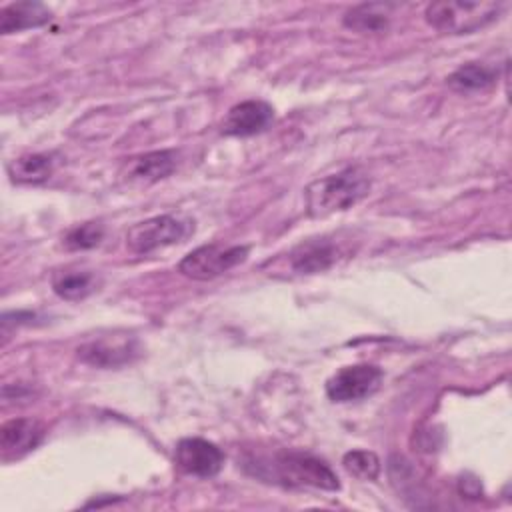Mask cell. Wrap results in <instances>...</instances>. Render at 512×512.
<instances>
[{
    "label": "cell",
    "instance_id": "obj_19",
    "mask_svg": "<svg viewBox=\"0 0 512 512\" xmlns=\"http://www.w3.org/2000/svg\"><path fill=\"white\" fill-rule=\"evenodd\" d=\"M102 238H104V226L100 222L92 220V222H84V224L68 230L64 236V246L68 250H88V248L98 246L102 242Z\"/></svg>",
    "mask_w": 512,
    "mask_h": 512
},
{
    "label": "cell",
    "instance_id": "obj_4",
    "mask_svg": "<svg viewBox=\"0 0 512 512\" xmlns=\"http://www.w3.org/2000/svg\"><path fill=\"white\" fill-rule=\"evenodd\" d=\"M248 252L250 248L240 244H234V246H224L218 242L204 244L194 248L180 260L178 272L192 280H212L232 270L234 266L242 264L248 258Z\"/></svg>",
    "mask_w": 512,
    "mask_h": 512
},
{
    "label": "cell",
    "instance_id": "obj_5",
    "mask_svg": "<svg viewBox=\"0 0 512 512\" xmlns=\"http://www.w3.org/2000/svg\"><path fill=\"white\" fill-rule=\"evenodd\" d=\"M188 234V222L172 214L152 216L128 228L126 246L134 254H150L158 248L172 246Z\"/></svg>",
    "mask_w": 512,
    "mask_h": 512
},
{
    "label": "cell",
    "instance_id": "obj_18",
    "mask_svg": "<svg viewBox=\"0 0 512 512\" xmlns=\"http://www.w3.org/2000/svg\"><path fill=\"white\" fill-rule=\"evenodd\" d=\"M342 464L348 474L360 480H376L380 474V458L370 450H350L344 454Z\"/></svg>",
    "mask_w": 512,
    "mask_h": 512
},
{
    "label": "cell",
    "instance_id": "obj_17",
    "mask_svg": "<svg viewBox=\"0 0 512 512\" xmlns=\"http://www.w3.org/2000/svg\"><path fill=\"white\" fill-rule=\"evenodd\" d=\"M496 80V70L482 62H466L448 76V86L456 92H476L492 86Z\"/></svg>",
    "mask_w": 512,
    "mask_h": 512
},
{
    "label": "cell",
    "instance_id": "obj_3",
    "mask_svg": "<svg viewBox=\"0 0 512 512\" xmlns=\"http://www.w3.org/2000/svg\"><path fill=\"white\" fill-rule=\"evenodd\" d=\"M502 10L498 2H464L444 0L428 4L426 22L446 34H470L494 22Z\"/></svg>",
    "mask_w": 512,
    "mask_h": 512
},
{
    "label": "cell",
    "instance_id": "obj_14",
    "mask_svg": "<svg viewBox=\"0 0 512 512\" xmlns=\"http://www.w3.org/2000/svg\"><path fill=\"white\" fill-rule=\"evenodd\" d=\"M392 8L394 4H388V2H364L348 8L342 18V24L362 34L384 32L388 28Z\"/></svg>",
    "mask_w": 512,
    "mask_h": 512
},
{
    "label": "cell",
    "instance_id": "obj_2",
    "mask_svg": "<svg viewBox=\"0 0 512 512\" xmlns=\"http://www.w3.org/2000/svg\"><path fill=\"white\" fill-rule=\"evenodd\" d=\"M368 190V174L358 166H348L306 186V212L312 218H326L334 212H344L358 204L368 194Z\"/></svg>",
    "mask_w": 512,
    "mask_h": 512
},
{
    "label": "cell",
    "instance_id": "obj_6",
    "mask_svg": "<svg viewBox=\"0 0 512 512\" xmlns=\"http://www.w3.org/2000/svg\"><path fill=\"white\" fill-rule=\"evenodd\" d=\"M382 370L374 364L344 366L326 380V396L334 402H354L380 388Z\"/></svg>",
    "mask_w": 512,
    "mask_h": 512
},
{
    "label": "cell",
    "instance_id": "obj_9",
    "mask_svg": "<svg viewBox=\"0 0 512 512\" xmlns=\"http://www.w3.org/2000/svg\"><path fill=\"white\" fill-rule=\"evenodd\" d=\"M274 120V108L264 100H244L232 106L222 122V134L226 136H254L270 126Z\"/></svg>",
    "mask_w": 512,
    "mask_h": 512
},
{
    "label": "cell",
    "instance_id": "obj_10",
    "mask_svg": "<svg viewBox=\"0 0 512 512\" xmlns=\"http://www.w3.org/2000/svg\"><path fill=\"white\" fill-rule=\"evenodd\" d=\"M44 436V428L32 418H12L0 428V448L4 460L20 458L34 450Z\"/></svg>",
    "mask_w": 512,
    "mask_h": 512
},
{
    "label": "cell",
    "instance_id": "obj_7",
    "mask_svg": "<svg viewBox=\"0 0 512 512\" xmlns=\"http://www.w3.org/2000/svg\"><path fill=\"white\" fill-rule=\"evenodd\" d=\"M174 464L192 476L212 478L222 470V450L204 438H182L174 450Z\"/></svg>",
    "mask_w": 512,
    "mask_h": 512
},
{
    "label": "cell",
    "instance_id": "obj_12",
    "mask_svg": "<svg viewBox=\"0 0 512 512\" xmlns=\"http://www.w3.org/2000/svg\"><path fill=\"white\" fill-rule=\"evenodd\" d=\"M176 168V152L174 150H154L140 156L130 158L124 164L122 176L128 182H144L152 184L166 176H170Z\"/></svg>",
    "mask_w": 512,
    "mask_h": 512
},
{
    "label": "cell",
    "instance_id": "obj_11",
    "mask_svg": "<svg viewBox=\"0 0 512 512\" xmlns=\"http://www.w3.org/2000/svg\"><path fill=\"white\" fill-rule=\"evenodd\" d=\"M338 258V248L330 238H308L292 248L290 262L298 274H318L328 270Z\"/></svg>",
    "mask_w": 512,
    "mask_h": 512
},
{
    "label": "cell",
    "instance_id": "obj_16",
    "mask_svg": "<svg viewBox=\"0 0 512 512\" xmlns=\"http://www.w3.org/2000/svg\"><path fill=\"white\" fill-rule=\"evenodd\" d=\"M52 288L64 300H82L96 288V276L90 270L66 268L54 274Z\"/></svg>",
    "mask_w": 512,
    "mask_h": 512
},
{
    "label": "cell",
    "instance_id": "obj_1",
    "mask_svg": "<svg viewBox=\"0 0 512 512\" xmlns=\"http://www.w3.org/2000/svg\"><path fill=\"white\" fill-rule=\"evenodd\" d=\"M252 474L290 488H316L334 492L340 488L338 476L320 458L304 452H276L272 458H256L250 462Z\"/></svg>",
    "mask_w": 512,
    "mask_h": 512
},
{
    "label": "cell",
    "instance_id": "obj_15",
    "mask_svg": "<svg viewBox=\"0 0 512 512\" xmlns=\"http://www.w3.org/2000/svg\"><path fill=\"white\" fill-rule=\"evenodd\" d=\"M54 160L48 154H24L8 162V176L16 184H40L50 178Z\"/></svg>",
    "mask_w": 512,
    "mask_h": 512
},
{
    "label": "cell",
    "instance_id": "obj_13",
    "mask_svg": "<svg viewBox=\"0 0 512 512\" xmlns=\"http://www.w3.org/2000/svg\"><path fill=\"white\" fill-rule=\"evenodd\" d=\"M52 20V12L42 2H12L0 12V32L12 34L28 28L44 26Z\"/></svg>",
    "mask_w": 512,
    "mask_h": 512
},
{
    "label": "cell",
    "instance_id": "obj_8",
    "mask_svg": "<svg viewBox=\"0 0 512 512\" xmlns=\"http://www.w3.org/2000/svg\"><path fill=\"white\" fill-rule=\"evenodd\" d=\"M76 352L78 358L90 366L120 368L130 364L140 354V348L132 336H102L82 344Z\"/></svg>",
    "mask_w": 512,
    "mask_h": 512
}]
</instances>
